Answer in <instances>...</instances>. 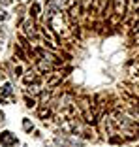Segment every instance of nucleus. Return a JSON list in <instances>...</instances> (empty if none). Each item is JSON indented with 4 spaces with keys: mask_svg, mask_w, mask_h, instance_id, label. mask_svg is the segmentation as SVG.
Listing matches in <instances>:
<instances>
[{
    "mask_svg": "<svg viewBox=\"0 0 139 147\" xmlns=\"http://www.w3.org/2000/svg\"><path fill=\"white\" fill-rule=\"evenodd\" d=\"M0 142H2V145H13V143L17 142V138L11 132H2L0 134Z\"/></svg>",
    "mask_w": 139,
    "mask_h": 147,
    "instance_id": "f257e3e1",
    "label": "nucleus"
},
{
    "mask_svg": "<svg viewBox=\"0 0 139 147\" xmlns=\"http://www.w3.org/2000/svg\"><path fill=\"white\" fill-rule=\"evenodd\" d=\"M23 126H25L26 130H30V128H32V125H30V121H28V119H25V123H23Z\"/></svg>",
    "mask_w": 139,
    "mask_h": 147,
    "instance_id": "7ed1b4c3",
    "label": "nucleus"
},
{
    "mask_svg": "<svg viewBox=\"0 0 139 147\" xmlns=\"http://www.w3.org/2000/svg\"><path fill=\"white\" fill-rule=\"evenodd\" d=\"M9 92H11V85H9V83H6V85H4V91L0 92V98H4V96H8Z\"/></svg>",
    "mask_w": 139,
    "mask_h": 147,
    "instance_id": "f03ea898",
    "label": "nucleus"
}]
</instances>
